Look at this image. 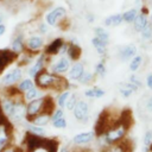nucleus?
<instances>
[{
	"label": "nucleus",
	"mask_w": 152,
	"mask_h": 152,
	"mask_svg": "<svg viewBox=\"0 0 152 152\" xmlns=\"http://www.w3.org/2000/svg\"><path fill=\"white\" fill-rule=\"evenodd\" d=\"M34 83L43 89L53 88L56 90H65L69 87V82L66 78L59 76L58 74L49 72L45 69H43L34 76Z\"/></svg>",
	"instance_id": "f257e3e1"
},
{
	"label": "nucleus",
	"mask_w": 152,
	"mask_h": 152,
	"mask_svg": "<svg viewBox=\"0 0 152 152\" xmlns=\"http://www.w3.org/2000/svg\"><path fill=\"white\" fill-rule=\"evenodd\" d=\"M127 131H128V129H127L122 124H120V121H119L115 126H113L110 129H108V131H107L103 135H101V137H102V139H103V141H104L106 144L113 145V144L120 141V140L126 135V132H127Z\"/></svg>",
	"instance_id": "f03ea898"
},
{
	"label": "nucleus",
	"mask_w": 152,
	"mask_h": 152,
	"mask_svg": "<svg viewBox=\"0 0 152 152\" xmlns=\"http://www.w3.org/2000/svg\"><path fill=\"white\" fill-rule=\"evenodd\" d=\"M66 8L64 6H56L45 14V23L49 26H57L66 17Z\"/></svg>",
	"instance_id": "7ed1b4c3"
},
{
	"label": "nucleus",
	"mask_w": 152,
	"mask_h": 152,
	"mask_svg": "<svg viewBox=\"0 0 152 152\" xmlns=\"http://www.w3.org/2000/svg\"><path fill=\"white\" fill-rule=\"evenodd\" d=\"M72 110H74V116L76 118V120L83 121V122L88 120V118H89V104L86 101H83V100L77 101Z\"/></svg>",
	"instance_id": "20e7f679"
},
{
	"label": "nucleus",
	"mask_w": 152,
	"mask_h": 152,
	"mask_svg": "<svg viewBox=\"0 0 152 152\" xmlns=\"http://www.w3.org/2000/svg\"><path fill=\"white\" fill-rule=\"evenodd\" d=\"M18 55L11 49H0V74L17 59Z\"/></svg>",
	"instance_id": "39448f33"
},
{
	"label": "nucleus",
	"mask_w": 152,
	"mask_h": 152,
	"mask_svg": "<svg viewBox=\"0 0 152 152\" xmlns=\"http://www.w3.org/2000/svg\"><path fill=\"white\" fill-rule=\"evenodd\" d=\"M43 104H44V97H38V99H34V100L30 101V103L26 107V116H27V119L32 121V119L36 115H38V113L42 112Z\"/></svg>",
	"instance_id": "423d86ee"
},
{
	"label": "nucleus",
	"mask_w": 152,
	"mask_h": 152,
	"mask_svg": "<svg viewBox=\"0 0 152 152\" xmlns=\"http://www.w3.org/2000/svg\"><path fill=\"white\" fill-rule=\"evenodd\" d=\"M65 40L61 37H57L55 39H52L46 46H45V50H44V53L46 56H53V55H59L63 45H64Z\"/></svg>",
	"instance_id": "0eeeda50"
},
{
	"label": "nucleus",
	"mask_w": 152,
	"mask_h": 152,
	"mask_svg": "<svg viewBox=\"0 0 152 152\" xmlns=\"http://www.w3.org/2000/svg\"><path fill=\"white\" fill-rule=\"evenodd\" d=\"M44 45V38L42 36H38V34H34V36H31L27 38V40L25 42V46L27 49V51L30 52H38Z\"/></svg>",
	"instance_id": "6e6552de"
},
{
	"label": "nucleus",
	"mask_w": 152,
	"mask_h": 152,
	"mask_svg": "<svg viewBox=\"0 0 152 152\" xmlns=\"http://www.w3.org/2000/svg\"><path fill=\"white\" fill-rule=\"evenodd\" d=\"M82 55V49L77 43V39H72L68 42V49H66V56L69 57L70 61L77 62Z\"/></svg>",
	"instance_id": "1a4fd4ad"
},
{
	"label": "nucleus",
	"mask_w": 152,
	"mask_h": 152,
	"mask_svg": "<svg viewBox=\"0 0 152 152\" xmlns=\"http://www.w3.org/2000/svg\"><path fill=\"white\" fill-rule=\"evenodd\" d=\"M137 46L134 44H127L125 46H121L118 51V56L121 61H128L132 59L137 55Z\"/></svg>",
	"instance_id": "9d476101"
},
{
	"label": "nucleus",
	"mask_w": 152,
	"mask_h": 152,
	"mask_svg": "<svg viewBox=\"0 0 152 152\" xmlns=\"http://www.w3.org/2000/svg\"><path fill=\"white\" fill-rule=\"evenodd\" d=\"M70 66H71V65H70V59H69V57H64V56H63V57H61L56 63L52 64L51 70H52V72L61 75V74H64V72L69 71Z\"/></svg>",
	"instance_id": "9b49d317"
},
{
	"label": "nucleus",
	"mask_w": 152,
	"mask_h": 152,
	"mask_svg": "<svg viewBox=\"0 0 152 152\" xmlns=\"http://www.w3.org/2000/svg\"><path fill=\"white\" fill-rule=\"evenodd\" d=\"M21 69L20 68H14L11 71H8L4 77H2V83L5 86H12L14 83H17L20 78H21Z\"/></svg>",
	"instance_id": "f8f14e48"
},
{
	"label": "nucleus",
	"mask_w": 152,
	"mask_h": 152,
	"mask_svg": "<svg viewBox=\"0 0 152 152\" xmlns=\"http://www.w3.org/2000/svg\"><path fill=\"white\" fill-rule=\"evenodd\" d=\"M14 121H20L25 115H26V107L21 102H14V106L8 114Z\"/></svg>",
	"instance_id": "ddd939ff"
},
{
	"label": "nucleus",
	"mask_w": 152,
	"mask_h": 152,
	"mask_svg": "<svg viewBox=\"0 0 152 152\" xmlns=\"http://www.w3.org/2000/svg\"><path fill=\"white\" fill-rule=\"evenodd\" d=\"M25 42H24V34L23 33H17L14 36V38L12 39L11 43V50L14 51L17 55L21 53L25 50Z\"/></svg>",
	"instance_id": "4468645a"
},
{
	"label": "nucleus",
	"mask_w": 152,
	"mask_h": 152,
	"mask_svg": "<svg viewBox=\"0 0 152 152\" xmlns=\"http://www.w3.org/2000/svg\"><path fill=\"white\" fill-rule=\"evenodd\" d=\"M45 62H46V55L45 53H42L39 57H38V59L36 61V63L28 69V75L31 76V77H34L39 71H42L43 69H45L44 66H45Z\"/></svg>",
	"instance_id": "2eb2a0df"
},
{
	"label": "nucleus",
	"mask_w": 152,
	"mask_h": 152,
	"mask_svg": "<svg viewBox=\"0 0 152 152\" xmlns=\"http://www.w3.org/2000/svg\"><path fill=\"white\" fill-rule=\"evenodd\" d=\"M84 72V64L81 62H75L69 69V78L72 81H78V78Z\"/></svg>",
	"instance_id": "dca6fc26"
},
{
	"label": "nucleus",
	"mask_w": 152,
	"mask_h": 152,
	"mask_svg": "<svg viewBox=\"0 0 152 152\" xmlns=\"http://www.w3.org/2000/svg\"><path fill=\"white\" fill-rule=\"evenodd\" d=\"M148 23H150L148 15H147V14H144V13H141V12H139L138 15H137V18H135L134 21H133V28H134L135 32L140 33L141 30H142Z\"/></svg>",
	"instance_id": "f3484780"
},
{
	"label": "nucleus",
	"mask_w": 152,
	"mask_h": 152,
	"mask_svg": "<svg viewBox=\"0 0 152 152\" xmlns=\"http://www.w3.org/2000/svg\"><path fill=\"white\" fill-rule=\"evenodd\" d=\"M94 138H95V133L93 132H81L72 138V142L76 145H83L90 142Z\"/></svg>",
	"instance_id": "a211bd4d"
},
{
	"label": "nucleus",
	"mask_w": 152,
	"mask_h": 152,
	"mask_svg": "<svg viewBox=\"0 0 152 152\" xmlns=\"http://www.w3.org/2000/svg\"><path fill=\"white\" fill-rule=\"evenodd\" d=\"M91 44H93V46L95 48V50H96V52L100 55V56H103V55H106V52H107V46H108V44L106 43V42H103V40H101L100 38H97V37H93L91 38Z\"/></svg>",
	"instance_id": "6ab92c4d"
},
{
	"label": "nucleus",
	"mask_w": 152,
	"mask_h": 152,
	"mask_svg": "<svg viewBox=\"0 0 152 152\" xmlns=\"http://www.w3.org/2000/svg\"><path fill=\"white\" fill-rule=\"evenodd\" d=\"M94 34H95V37H97V38H100L101 40H103V42H106L107 44H109V38H110V36H109V32H108L104 27H102V26H96V27H94Z\"/></svg>",
	"instance_id": "aec40b11"
},
{
	"label": "nucleus",
	"mask_w": 152,
	"mask_h": 152,
	"mask_svg": "<svg viewBox=\"0 0 152 152\" xmlns=\"http://www.w3.org/2000/svg\"><path fill=\"white\" fill-rule=\"evenodd\" d=\"M138 10L137 8H129V10H127V11H125L124 13H122V18H124V23H126V24H133V21H134V19L137 18V15H138Z\"/></svg>",
	"instance_id": "412c9836"
},
{
	"label": "nucleus",
	"mask_w": 152,
	"mask_h": 152,
	"mask_svg": "<svg viewBox=\"0 0 152 152\" xmlns=\"http://www.w3.org/2000/svg\"><path fill=\"white\" fill-rule=\"evenodd\" d=\"M50 119H51V115L45 114V113H40V114L36 115L32 119V122L34 125H37V126H44V125H46L50 121Z\"/></svg>",
	"instance_id": "4be33fe9"
},
{
	"label": "nucleus",
	"mask_w": 152,
	"mask_h": 152,
	"mask_svg": "<svg viewBox=\"0 0 152 152\" xmlns=\"http://www.w3.org/2000/svg\"><path fill=\"white\" fill-rule=\"evenodd\" d=\"M141 63H142V56L141 55H135L131 61H129V70L132 71V72H135L139 68H140V65H141Z\"/></svg>",
	"instance_id": "5701e85b"
},
{
	"label": "nucleus",
	"mask_w": 152,
	"mask_h": 152,
	"mask_svg": "<svg viewBox=\"0 0 152 152\" xmlns=\"http://www.w3.org/2000/svg\"><path fill=\"white\" fill-rule=\"evenodd\" d=\"M107 74V69H106V63L103 59H101L99 63L95 64V68H94V75H97L100 77H104Z\"/></svg>",
	"instance_id": "b1692460"
},
{
	"label": "nucleus",
	"mask_w": 152,
	"mask_h": 152,
	"mask_svg": "<svg viewBox=\"0 0 152 152\" xmlns=\"http://www.w3.org/2000/svg\"><path fill=\"white\" fill-rule=\"evenodd\" d=\"M140 37H141V39L145 40V42L152 40V25H151V23H148V24L141 30Z\"/></svg>",
	"instance_id": "393cba45"
},
{
	"label": "nucleus",
	"mask_w": 152,
	"mask_h": 152,
	"mask_svg": "<svg viewBox=\"0 0 152 152\" xmlns=\"http://www.w3.org/2000/svg\"><path fill=\"white\" fill-rule=\"evenodd\" d=\"M94 76H95V75H94L93 72L84 70V72L82 74V76L78 78V82H80L81 84H89V83H91V82L94 81Z\"/></svg>",
	"instance_id": "a878e982"
},
{
	"label": "nucleus",
	"mask_w": 152,
	"mask_h": 152,
	"mask_svg": "<svg viewBox=\"0 0 152 152\" xmlns=\"http://www.w3.org/2000/svg\"><path fill=\"white\" fill-rule=\"evenodd\" d=\"M70 95H71V93H70L68 89L63 90V91H62V93L58 95V97H57V104H58L59 107H64Z\"/></svg>",
	"instance_id": "bb28decb"
},
{
	"label": "nucleus",
	"mask_w": 152,
	"mask_h": 152,
	"mask_svg": "<svg viewBox=\"0 0 152 152\" xmlns=\"http://www.w3.org/2000/svg\"><path fill=\"white\" fill-rule=\"evenodd\" d=\"M32 87H34V83H33V81L32 80H30V78H25V80H23L20 83H19V86H18V89L20 90V91H27L28 89H31Z\"/></svg>",
	"instance_id": "cd10ccee"
},
{
	"label": "nucleus",
	"mask_w": 152,
	"mask_h": 152,
	"mask_svg": "<svg viewBox=\"0 0 152 152\" xmlns=\"http://www.w3.org/2000/svg\"><path fill=\"white\" fill-rule=\"evenodd\" d=\"M38 96H39V90H38L36 87H32L31 89H28L27 91H25L24 99H25L26 101H32V100H34V99H38Z\"/></svg>",
	"instance_id": "c85d7f7f"
},
{
	"label": "nucleus",
	"mask_w": 152,
	"mask_h": 152,
	"mask_svg": "<svg viewBox=\"0 0 152 152\" xmlns=\"http://www.w3.org/2000/svg\"><path fill=\"white\" fill-rule=\"evenodd\" d=\"M122 23H124L122 13H115V14H112V26L116 27V26H120Z\"/></svg>",
	"instance_id": "c756f323"
},
{
	"label": "nucleus",
	"mask_w": 152,
	"mask_h": 152,
	"mask_svg": "<svg viewBox=\"0 0 152 152\" xmlns=\"http://www.w3.org/2000/svg\"><path fill=\"white\" fill-rule=\"evenodd\" d=\"M76 102H77V97H76V95H75V94H71V95L69 96V99H68L66 103H65L66 109L72 110V109H74V107H75V104H76Z\"/></svg>",
	"instance_id": "7c9ffc66"
},
{
	"label": "nucleus",
	"mask_w": 152,
	"mask_h": 152,
	"mask_svg": "<svg viewBox=\"0 0 152 152\" xmlns=\"http://www.w3.org/2000/svg\"><path fill=\"white\" fill-rule=\"evenodd\" d=\"M28 129L31 131V133L37 135H43L45 133V129L42 126H37V125H28Z\"/></svg>",
	"instance_id": "2f4dec72"
},
{
	"label": "nucleus",
	"mask_w": 152,
	"mask_h": 152,
	"mask_svg": "<svg viewBox=\"0 0 152 152\" xmlns=\"http://www.w3.org/2000/svg\"><path fill=\"white\" fill-rule=\"evenodd\" d=\"M119 91H120L121 96H122V97H126V99H127V97H129V96L134 93L131 88H128V87H127V86H125V84H124L122 87H120V88H119Z\"/></svg>",
	"instance_id": "473e14b6"
},
{
	"label": "nucleus",
	"mask_w": 152,
	"mask_h": 152,
	"mask_svg": "<svg viewBox=\"0 0 152 152\" xmlns=\"http://www.w3.org/2000/svg\"><path fill=\"white\" fill-rule=\"evenodd\" d=\"M52 126L56 128H65L66 127V120L64 118H59L52 121Z\"/></svg>",
	"instance_id": "72a5a7b5"
},
{
	"label": "nucleus",
	"mask_w": 152,
	"mask_h": 152,
	"mask_svg": "<svg viewBox=\"0 0 152 152\" xmlns=\"http://www.w3.org/2000/svg\"><path fill=\"white\" fill-rule=\"evenodd\" d=\"M152 144V131H147L144 135V147H148Z\"/></svg>",
	"instance_id": "f704fd0d"
},
{
	"label": "nucleus",
	"mask_w": 152,
	"mask_h": 152,
	"mask_svg": "<svg viewBox=\"0 0 152 152\" xmlns=\"http://www.w3.org/2000/svg\"><path fill=\"white\" fill-rule=\"evenodd\" d=\"M48 31H49V25L45 21L39 23V25H38V32L40 34H45V33H48Z\"/></svg>",
	"instance_id": "c9c22d12"
},
{
	"label": "nucleus",
	"mask_w": 152,
	"mask_h": 152,
	"mask_svg": "<svg viewBox=\"0 0 152 152\" xmlns=\"http://www.w3.org/2000/svg\"><path fill=\"white\" fill-rule=\"evenodd\" d=\"M128 81H129L131 83H133V84H135V86H138L139 88L141 87V81H140V80H139V77H138L137 75H134V74L129 76V78H128Z\"/></svg>",
	"instance_id": "e433bc0d"
},
{
	"label": "nucleus",
	"mask_w": 152,
	"mask_h": 152,
	"mask_svg": "<svg viewBox=\"0 0 152 152\" xmlns=\"http://www.w3.org/2000/svg\"><path fill=\"white\" fill-rule=\"evenodd\" d=\"M63 109L62 108H58V109H56L55 112H53V114L51 115V120L53 121V120H56V119H59V118H63Z\"/></svg>",
	"instance_id": "4c0bfd02"
},
{
	"label": "nucleus",
	"mask_w": 152,
	"mask_h": 152,
	"mask_svg": "<svg viewBox=\"0 0 152 152\" xmlns=\"http://www.w3.org/2000/svg\"><path fill=\"white\" fill-rule=\"evenodd\" d=\"M7 141H8L7 135L6 134H0V152L5 148V146L7 145Z\"/></svg>",
	"instance_id": "58836bf2"
},
{
	"label": "nucleus",
	"mask_w": 152,
	"mask_h": 152,
	"mask_svg": "<svg viewBox=\"0 0 152 152\" xmlns=\"http://www.w3.org/2000/svg\"><path fill=\"white\" fill-rule=\"evenodd\" d=\"M93 89H94V93H95V97L96 99H101L104 95V90L101 89L100 87H93Z\"/></svg>",
	"instance_id": "ea45409f"
},
{
	"label": "nucleus",
	"mask_w": 152,
	"mask_h": 152,
	"mask_svg": "<svg viewBox=\"0 0 152 152\" xmlns=\"http://www.w3.org/2000/svg\"><path fill=\"white\" fill-rule=\"evenodd\" d=\"M95 15L93 14V13H90V12H88V13H86V20H87V23L88 24H93L94 21H95Z\"/></svg>",
	"instance_id": "a19ab883"
},
{
	"label": "nucleus",
	"mask_w": 152,
	"mask_h": 152,
	"mask_svg": "<svg viewBox=\"0 0 152 152\" xmlns=\"http://www.w3.org/2000/svg\"><path fill=\"white\" fill-rule=\"evenodd\" d=\"M102 24H103L104 27H110V26H112V14L108 15V17H106V18L103 19Z\"/></svg>",
	"instance_id": "79ce46f5"
},
{
	"label": "nucleus",
	"mask_w": 152,
	"mask_h": 152,
	"mask_svg": "<svg viewBox=\"0 0 152 152\" xmlns=\"http://www.w3.org/2000/svg\"><path fill=\"white\" fill-rule=\"evenodd\" d=\"M84 95H86V97H89V99H93V97H95V93H94V89H93V88L86 89V90H84Z\"/></svg>",
	"instance_id": "37998d69"
},
{
	"label": "nucleus",
	"mask_w": 152,
	"mask_h": 152,
	"mask_svg": "<svg viewBox=\"0 0 152 152\" xmlns=\"http://www.w3.org/2000/svg\"><path fill=\"white\" fill-rule=\"evenodd\" d=\"M146 86L148 89L152 90V72H150L147 76H146Z\"/></svg>",
	"instance_id": "c03bdc74"
},
{
	"label": "nucleus",
	"mask_w": 152,
	"mask_h": 152,
	"mask_svg": "<svg viewBox=\"0 0 152 152\" xmlns=\"http://www.w3.org/2000/svg\"><path fill=\"white\" fill-rule=\"evenodd\" d=\"M2 106H1V103H0V126H5L7 122H6V118H5V115L2 114V108H1Z\"/></svg>",
	"instance_id": "a18cd8bd"
},
{
	"label": "nucleus",
	"mask_w": 152,
	"mask_h": 152,
	"mask_svg": "<svg viewBox=\"0 0 152 152\" xmlns=\"http://www.w3.org/2000/svg\"><path fill=\"white\" fill-rule=\"evenodd\" d=\"M146 109L152 113V96H150L146 101Z\"/></svg>",
	"instance_id": "49530a36"
},
{
	"label": "nucleus",
	"mask_w": 152,
	"mask_h": 152,
	"mask_svg": "<svg viewBox=\"0 0 152 152\" xmlns=\"http://www.w3.org/2000/svg\"><path fill=\"white\" fill-rule=\"evenodd\" d=\"M6 32V26L4 24H0V36H2Z\"/></svg>",
	"instance_id": "de8ad7c7"
},
{
	"label": "nucleus",
	"mask_w": 152,
	"mask_h": 152,
	"mask_svg": "<svg viewBox=\"0 0 152 152\" xmlns=\"http://www.w3.org/2000/svg\"><path fill=\"white\" fill-rule=\"evenodd\" d=\"M2 21H4V17L2 14H0V24H2Z\"/></svg>",
	"instance_id": "09e8293b"
},
{
	"label": "nucleus",
	"mask_w": 152,
	"mask_h": 152,
	"mask_svg": "<svg viewBox=\"0 0 152 152\" xmlns=\"http://www.w3.org/2000/svg\"><path fill=\"white\" fill-rule=\"evenodd\" d=\"M61 152H68V150H66V148H62Z\"/></svg>",
	"instance_id": "8fccbe9b"
},
{
	"label": "nucleus",
	"mask_w": 152,
	"mask_h": 152,
	"mask_svg": "<svg viewBox=\"0 0 152 152\" xmlns=\"http://www.w3.org/2000/svg\"><path fill=\"white\" fill-rule=\"evenodd\" d=\"M148 150H150V152H152V144L148 146Z\"/></svg>",
	"instance_id": "3c124183"
},
{
	"label": "nucleus",
	"mask_w": 152,
	"mask_h": 152,
	"mask_svg": "<svg viewBox=\"0 0 152 152\" xmlns=\"http://www.w3.org/2000/svg\"><path fill=\"white\" fill-rule=\"evenodd\" d=\"M6 152H12V151H11V150H8V151H6Z\"/></svg>",
	"instance_id": "603ef678"
}]
</instances>
